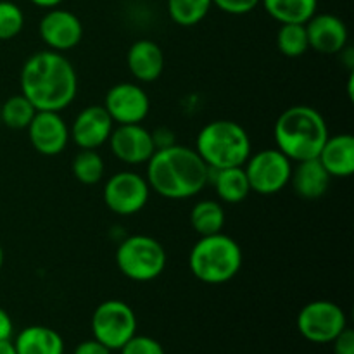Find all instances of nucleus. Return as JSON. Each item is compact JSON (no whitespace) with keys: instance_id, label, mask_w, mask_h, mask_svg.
I'll return each instance as SVG.
<instances>
[{"instance_id":"nucleus-1","label":"nucleus","mask_w":354,"mask_h":354,"mask_svg":"<svg viewBox=\"0 0 354 354\" xmlns=\"http://www.w3.org/2000/svg\"><path fill=\"white\" fill-rule=\"evenodd\" d=\"M21 93L37 111L61 113L78 92V76L68 57L55 50L30 55L21 69Z\"/></svg>"},{"instance_id":"nucleus-2","label":"nucleus","mask_w":354,"mask_h":354,"mask_svg":"<svg viewBox=\"0 0 354 354\" xmlns=\"http://www.w3.org/2000/svg\"><path fill=\"white\" fill-rule=\"evenodd\" d=\"M211 169L196 149L173 144L156 149L147 161V183L165 199L183 201L197 196L209 182Z\"/></svg>"},{"instance_id":"nucleus-3","label":"nucleus","mask_w":354,"mask_h":354,"mask_svg":"<svg viewBox=\"0 0 354 354\" xmlns=\"http://www.w3.org/2000/svg\"><path fill=\"white\" fill-rule=\"evenodd\" d=\"M275 144L290 161L315 159L328 138V127L320 111L311 106H292L283 111L273 128Z\"/></svg>"},{"instance_id":"nucleus-4","label":"nucleus","mask_w":354,"mask_h":354,"mask_svg":"<svg viewBox=\"0 0 354 354\" xmlns=\"http://www.w3.org/2000/svg\"><path fill=\"white\" fill-rule=\"evenodd\" d=\"M196 152L209 169L244 166L251 156V138L237 121L216 120L199 131Z\"/></svg>"},{"instance_id":"nucleus-5","label":"nucleus","mask_w":354,"mask_h":354,"mask_svg":"<svg viewBox=\"0 0 354 354\" xmlns=\"http://www.w3.org/2000/svg\"><path fill=\"white\" fill-rule=\"evenodd\" d=\"M242 249L225 234L201 237L189 254V266L197 280L209 286L230 282L242 268Z\"/></svg>"},{"instance_id":"nucleus-6","label":"nucleus","mask_w":354,"mask_h":354,"mask_svg":"<svg viewBox=\"0 0 354 354\" xmlns=\"http://www.w3.org/2000/svg\"><path fill=\"white\" fill-rule=\"evenodd\" d=\"M168 256L161 242L149 235H131L116 251V265L133 282H152L165 272Z\"/></svg>"},{"instance_id":"nucleus-7","label":"nucleus","mask_w":354,"mask_h":354,"mask_svg":"<svg viewBox=\"0 0 354 354\" xmlns=\"http://www.w3.org/2000/svg\"><path fill=\"white\" fill-rule=\"evenodd\" d=\"M90 325L93 339L111 351H120L137 334V315L124 301L109 299L95 308Z\"/></svg>"},{"instance_id":"nucleus-8","label":"nucleus","mask_w":354,"mask_h":354,"mask_svg":"<svg viewBox=\"0 0 354 354\" xmlns=\"http://www.w3.org/2000/svg\"><path fill=\"white\" fill-rule=\"evenodd\" d=\"M251 192L259 196H273L289 185L292 175V161L279 149H263L251 154L244 162Z\"/></svg>"},{"instance_id":"nucleus-9","label":"nucleus","mask_w":354,"mask_h":354,"mask_svg":"<svg viewBox=\"0 0 354 354\" xmlns=\"http://www.w3.org/2000/svg\"><path fill=\"white\" fill-rule=\"evenodd\" d=\"M346 327L348 317L334 301H311L297 315V330L313 344H330Z\"/></svg>"},{"instance_id":"nucleus-10","label":"nucleus","mask_w":354,"mask_h":354,"mask_svg":"<svg viewBox=\"0 0 354 354\" xmlns=\"http://www.w3.org/2000/svg\"><path fill=\"white\" fill-rule=\"evenodd\" d=\"M151 187L147 180L133 171H120L109 176L104 185V203L120 216L137 214L147 206Z\"/></svg>"},{"instance_id":"nucleus-11","label":"nucleus","mask_w":354,"mask_h":354,"mask_svg":"<svg viewBox=\"0 0 354 354\" xmlns=\"http://www.w3.org/2000/svg\"><path fill=\"white\" fill-rule=\"evenodd\" d=\"M104 107L114 123L138 124L147 118L151 100L140 85L124 82L111 86L104 99Z\"/></svg>"},{"instance_id":"nucleus-12","label":"nucleus","mask_w":354,"mask_h":354,"mask_svg":"<svg viewBox=\"0 0 354 354\" xmlns=\"http://www.w3.org/2000/svg\"><path fill=\"white\" fill-rule=\"evenodd\" d=\"M38 33L48 50L66 52L75 48L83 38V24L71 10L52 7L38 24Z\"/></svg>"},{"instance_id":"nucleus-13","label":"nucleus","mask_w":354,"mask_h":354,"mask_svg":"<svg viewBox=\"0 0 354 354\" xmlns=\"http://www.w3.org/2000/svg\"><path fill=\"white\" fill-rule=\"evenodd\" d=\"M107 142L114 158L130 166L144 165L156 152L152 133L142 127V123L118 124V128H113Z\"/></svg>"},{"instance_id":"nucleus-14","label":"nucleus","mask_w":354,"mask_h":354,"mask_svg":"<svg viewBox=\"0 0 354 354\" xmlns=\"http://www.w3.org/2000/svg\"><path fill=\"white\" fill-rule=\"evenodd\" d=\"M30 144L41 156H57L68 147L69 127L61 118V113L54 111H37L31 123L28 124Z\"/></svg>"},{"instance_id":"nucleus-15","label":"nucleus","mask_w":354,"mask_h":354,"mask_svg":"<svg viewBox=\"0 0 354 354\" xmlns=\"http://www.w3.org/2000/svg\"><path fill=\"white\" fill-rule=\"evenodd\" d=\"M114 128V121L104 106H88L76 114L69 127V138L80 149H99L106 144Z\"/></svg>"},{"instance_id":"nucleus-16","label":"nucleus","mask_w":354,"mask_h":354,"mask_svg":"<svg viewBox=\"0 0 354 354\" xmlns=\"http://www.w3.org/2000/svg\"><path fill=\"white\" fill-rule=\"evenodd\" d=\"M304 26H306L310 48H313L318 54H339V52L348 45V26H346L344 21H342L341 17L335 16V14L317 12L308 23H304Z\"/></svg>"},{"instance_id":"nucleus-17","label":"nucleus","mask_w":354,"mask_h":354,"mask_svg":"<svg viewBox=\"0 0 354 354\" xmlns=\"http://www.w3.org/2000/svg\"><path fill=\"white\" fill-rule=\"evenodd\" d=\"M127 66L135 80L142 83H152L162 75L165 54L156 41L142 38L128 48Z\"/></svg>"},{"instance_id":"nucleus-18","label":"nucleus","mask_w":354,"mask_h":354,"mask_svg":"<svg viewBox=\"0 0 354 354\" xmlns=\"http://www.w3.org/2000/svg\"><path fill=\"white\" fill-rule=\"evenodd\" d=\"M317 159L332 178H348L354 173V137L349 133L328 135Z\"/></svg>"},{"instance_id":"nucleus-19","label":"nucleus","mask_w":354,"mask_h":354,"mask_svg":"<svg viewBox=\"0 0 354 354\" xmlns=\"http://www.w3.org/2000/svg\"><path fill=\"white\" fill-rule=\"evenodd\" d=\"M330 178L327 169L322 166V162L315 159H306V161L297 162V166H292V175H290V185L294 192L303 199H320L325 196Z\"/></svg>"},{"instance_id":"nucleus-20","label":"nucleus","mask_w":354,"mask_h":354,"mask_svg":"<svg viewBox=\"0 0 354 354\" xmlns=\"http://www.w3.org/2000/svg\"><path fill=\"white\" fill-rule=\"evenodd\" d=\"M16 354H64V339L45 325H30L14 339Z\"/></svg>"},{"instance_id":"nucleus-21","label":"nucleus","mask_w":354,"mask_h":354,"mask_svg":"<svg viewBox=\"0 0 354 354\" xmlns=\"http://www.w3.org/2000/svg\"><path fill=\"white\" fill-rule=\"evenodd\" d=\"M214 173L213 178L214 189H216L220 201L227 204H239L251 194L248 175L244 171V166H234V168L211 169Z\"/></svg>"},{"instance_id":"nucleus-22","label":"nucleus","mask_w":354,"mask_h":354,"mask_svg":"<svg viewBox=\"0 0 354 354\" xmlns=\"http://www.w3.org/2000/svg\"><path fill=\"white\" fill-rule=\"evenodd\" d=\"M261 6L280 24H304L317 14L318 0H261Z\"/></svg>"},{"instance_id":"nucleus-23","label":"nucleus","mask_w":354,"mask_h":354,"mask_svg":"<svg viewBox=\"0 0 354 354\" xmlns=\"http://www.w3.org/2000/svg\"><path fill=\"white\" fill-rule=\"evenodd\" d=\"M190 225L199 237L220 234L225 227V209L218 201H199L190 211Z\"/></svg>"},{"instance_id":"nucleus-24","label":"nucleus","mask_w":354,"mask_h":354,"mask_svg":"<svg viewBox=\"0 0 354 354\" xmlns=\"http://www.w3.org/2000/svg\"><path fill=\"white\" fill-rule=\"evenodd\" d=\"M213 7V0H168L166 9L171 21L178 26H196Z\"/></svg>"},{"instance_id":"nucleus-25","label":"nucleus","mask_w":354,"mask_h":354,"mask_svg":"<svg viewBox=\"0 0 354 354\" xmlns=\"http://www.w3.org/2000/svg\"><path fill=\"white\" fill-rule=\"evenodd\" d=\"M35 114L37 109L23 93L9 97L6 102L0 104V123L10 130H26Z\"/></svg>"},{"instance_id":"nucleus-26","label":"nucleus","mask_w":354,"mask_h":354,"mask_svg":"<svg viewBox=\"0 0 354 354\" xmlns=\"http://www.w3.org/2000/svg\"><path fill=\"white\" fill-rule=\"evenodd\" d=\"M73 176L83 185H95L104 178V159L95 149H82L71 162Z\"/></svg>"},{"instance_id":"nucleus-27","label":"nucleus","mask_w":354,"mask_h":354,"mask_svg":"<svg viewBox=\"0 0 354 354\" xmlns=\"http://www.w3.org/2000/svg\"><path fill=\"white\" fill-rule=\"evenodd\" d=\"M277 47L279 52L286 57H301L306 54L310 44H308L306 26L304 24H282L277 33Z\"/></svg>"},{"instance_id":"nucleus-28","label":"nucleus","mask_w":354,"mask_h":354,"mask_svg":"<svg viewBox=\"0 0 354 354\" xmlns=\"http://www.w3.org/2000/svg\"><path fill=\"white\" fill-rule=\"evenodd\" d=\"M24 28V14L17 3L0 0V41L16 38Z\"/></svg>"},{"instance_id":"nucleus-29","label":"nucleus","mask_w":354,"mask_h":354,"mask_svg":"<svg viewBox=\"0 0 354 354\" xmlns=\"http://www.w3.org/2000/svg\"><path fill=\"white\" fill-rule=\"evenodd\" d=\"M121 354H165L161 342L156 341L154 337L149 335H137L124 342L123 348L120 349Z\"/></svg>"},{"instance_id":"nucleus-30","label":"nucleus","mask_w":354,"mask_h":354,"mask_svg":"<svg viewBox=\"0 0 354 354\" xmlns=\"http://www.w3.org/2000/svg\"><path fill=\"white\" fill-rule=\"evenodd\" d=\"M259 3L261 0H213V6L230 16H244V14L252 12Z\"/></svg>"},{"instance_id":"nucleus-31","label":"nucleus","mask_w":354,"mask_h":354,"mask_svg":"<svg viewBox=\"0 0 354 354\" xmlns=\"http://www.w3.org/2000/svg\"><path fill=\"white\" fill-rule=\"evenodd\" d=\"M332 344H334V354H354V332L349 327H346L332 341Z\"/></svg>"},{"instance_id":"nucleus-32","label":"nucleus","mask_w":354,"mask_h":354,"mask_svg":"<svg viewBox=\"0 0 354 354\" xmlns=\"http://www.w3.org/2000/svg\"><path fill=\"white\" fill-rule=\"evenodd\" d=\"M109 348H106V346L102 344V342H99L97 339H88V341H83L80 342L78 346L75 348V351L73 354H111Z\"/></svg>"},{"instance_id":"nucleus-33","label":"nucleus","mask_w":354,"mask_h":354,"mask_svg":"<svg viewBox=\"0 0 354 354\" xmlns=\"http://www.w3.org/2000/svg\"><path fill=\"white\" fill-rule=\"evenodd\" d=\"M151 133H152V140H154L156 149H165V147H169V145L176 144L175 131H171L169 128L161 127L156 131H151Z\"/></svg>"},{"instance_id":"nucleus-34","label":"nucleus","mask_w":354,"mask_h":354,"mask_svg":"<svg viewBox=\"0 0 354 354\" xmlns=\"http://www.w3.org/2000/svg\"><path fill=\"white\" fill-rule=\"evenodd\" d=\"M14 335L12 318L3 308H0V341H10Z\"/></svg>"},{"instance_id":"nucleus-35","label":"nucleus","mask_w":354,"mask_h":354,"mask_svg":"<svg viewBox=\"0 0 354 354\" xmlns=\"http://www.w3.org/2000/svg\"><path fill=\"white\" fill-rule=\"evenodd\" d=\"M33 6L41 7V9H52V7H59L64 0H30Z\"/></svg>"},{"instance_id":"nucleus-36","label":"nucleus","mask_w":354,"mask_h":354,"mask_svg":"<svg viewBox=\"0 0 354 354\" xmlns=\"http://www.w3.org/2000/svg\"><path fill=\"white\" fill-rule=\"evenodd\" d=\"M0 354H16L12 341H0Z\"/></svg>"},{"instance_id":"nucleus-37","label":"nucleus","mask_w":354,"mask_h":354,"mask_svg":"<svg viewBox=\"0 0 354 354\" xmlns=\"http://www.w3.org/2000/svg\"><path fill=\"white\" fill-rule=\"evenodd\" d=\"M3 266V249H2V244H0V270H2Z\"/></svg>"},{"instance_id":"nucleus-38","label":"nucleus","mask_w":354,"mask_h":354,"mask_svg":"<svg viewBox=\"0 0 354 354\" xmlns=\"http://www.w3.org/2000/svg\"><path fill=\"white\" fill-rule=\"evenodd\" d=\"M0 127H2V123H0Z\"/></svg>"}]
</instances>
